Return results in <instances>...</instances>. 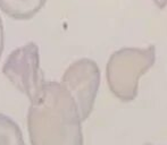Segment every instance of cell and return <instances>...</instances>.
Here are the masks:
<instances>
[{
    "label": "cell",
    "mask_w": 167,
    "mask_h": 145,
    "mask_svg": "<svg viewBox=\"0 0 167 145\" xmlns=\"http://www.w3.org/2000/svg\"><path fill=\"white\" fill-rule=\"evenodd\" d=\"M100 83V72L91 59L82 58L74 61L65 70L60 85L74 100L82 121L91 113Z\"/></svg>",
    "instance_id": "4"
},
{
    "label": "cell",
    "mask_w": 167,
    "mask_h": 145,
    "mask_svg": "<svg viewBox=\"0 0 167 145\" xmlns=\"http://www.w3.org/2000/svg\"><path fill=\"white\" fill-rule=\"evenodd\" d=\"M156 59L154 46L123 48L110 56L106 68L111 93L123 102H130L138 94L139 81L150 69Z\"/></svg>",
    "instance_id": "2"
},
{
    "label": "cell",
    "mask_w": 167,
    "mask_h": 145,
    "mask_svg": "<svg viewBox=\"0 0 167 145\" xmlns=\"http://www.w3.org/2000/svg\"><path fill=\"white\" fill-rule=\"evenodd\" d=\"M3 40H5V36H3V25L2 20L0 18V57H1V53L3 51Z\"/></svg>",
    "instance_id": "7"
},
{
    "label": "cell",
    "mask_w": 167,
    "mask_h": 145,
    "mask_svg": "<svg viewBox=\"0 0 167 145\" xmlns=\"http://www.w3.org/2000/svg\"><path fill=\"white\" fill-rule=\"evenodd\" d=\"M147 145H152V144H147Z\"/></svg>",
    "instance_id": "8"
},
{
    "label": "cell",
    "mask_w": 167,
    "mask_h": 145,
    "mask_svg": "<svg viewBox=\"0 0 167 145\" xmlns=\"http://www.w3.org/2000/svg\"><path fill=\"white\" fill-rule=\"evenodd\" d=\"M2 72L30 101L34 100L46 83L40 67L39 46L29 42L15 49L3 64Z\"/></svg>",
    "instance_id": "3"
},
{
    "label": "cell",
    "mask_w": 167,
    "mask_h": 145,
    "mask_svg": "<svg viewBox=\"0 0 167 145\" xmlns=\"http://www.w3.org/2000/svg\"><path fill=\"white\" fill-rule=\"evenodd\" d=\"M27 129L32 145H83L82 119L60 83L46 82L30 101Z\"/></svg>",
    "instance_id": "1"
},
{
    "label": "cell",
    "mask_w": 167,
    "mask_h": 145,
    "mask_svg": "<svg viewBox=\"0 0 167 145\" xmlns=\"http://www.w3.org/2000/svg\"><path fill=\"white\" fill-rule=\"evenodd\" d=\"M47 0H0V9L14 20H30L40 11Z\"/></svg>",
    "instance_id": "5"
},
{
    "label": "cell",
    "mask_w": 167,
    "mask_h": 145,
    "mask_svg": "<svg viewBox=\"0 0 167 145\" xmlns=\"http://www.w3.org/2000/svg\"><path fill=\"white\" fill-rule=\"evenodd\" d=\"M0 145H25L18 125L2 113H0Z\"/></svg>",
    "instance_id": "6"
}]
</instances>
